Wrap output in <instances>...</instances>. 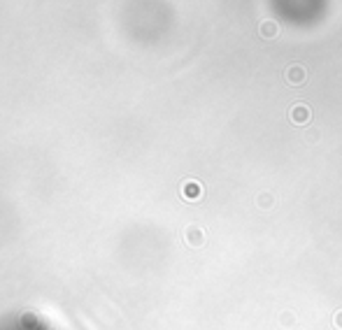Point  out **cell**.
Listing matches in <instances>:
<instances>
[{
    "instance_id": "cell-1",
    "label": "cell",
    "mask_w": 342,
    "mask_h": 330,
    "mask_svg": "<svg viewBox=\"0 0 342 330\" xmlns=\"http://www.w3.org/2000/svg\"><path fill=\"white\" fill-rule=\"evenodd\" d=\"M284 79L289 81L291 86H300V84H305V79H307V70L300 65V63H291L289 68L284 70Z\"/></svg>"
},
{
    "instance_id": "cell-2",
    "label": "cell",
    "mask_w": 342,
    "mask_h": 330,
    "mask_svg": "<svg viewBox=\"0 0 342 330\" xmlns=\"http://www.w3.org/2000/svg\"><path fill=\"white\" fill-rule=\"evenodd\" d=\"M289 119L296 126H303V124H307V121L312 119V112H310V107H307V105H303V102H296V105L289 109Z\"/></svg>"
},
{
    "instance_id": "cell-3",
    "label": "cell",
    "mask_w": 342,
    "mask_h": 330,
    "mask_svg": "<svg viewBox=\"0 0 342 330\" xmlns=\"http://www.w3.org/2000/svg\"><path fill=\"white\" fill-rule=\"evenodd\" d=\"M182 196L186 200H198L202 196V188L198 181H184V186H182Z\"/></svg>"
},
{
    "instance_id": "cell-4",
    "label": "cell",
    "mask_w": 342,
    "mask_h": 330,
    "mask_svg": "<svg viewBox=\"0 0 342 330\" xmlns=\"http://www.w3.org/2000/svg\"><path fill=\"white\" fill-rule=\"evenodd\" d=\"M258 33H261V37H275L277 33H280V28H277V24H275L272 19H265V21H261Z\"/></svg>"
},
{
    "instance_id": "cell-5",
    "label": "cell",
    "mask_w": 342,
    "mask_h": 330,
    "mask_svg": "<svg viewBox=\"0 0 342 330\" xmlns=\"http://www.w3.org/2000/svg\"><path fill=\"white\" fill-rule=\"evenodd\" d=\"M186 242H189V244H191V247H200L202 242V230L200 228H189V230H186Z\"/></svg>"
},
{
    "instance_id": "cell-6",
    "label": "cell",
    "mask_w": 342,
    "mask_h": 330,
    "mask_svg": "<svg viewBox=\"0 0 342 330\" xmlns=\"http://www.w3.org/2000/svg\"><path fill=\"white\" fill-rule=\"evenodd\" d=\"M258 207H265V209L272 207V196L270 193H261V196H258Z\"/></svg>"
},
{
    "instance_id": "cell-7",
    "label": "cell",
    "mask_w": 342,
    "mask_h": 330,
    "mask_svg": "<svg viewBox=\"0 0 342 330\" xmlns=\"http://www.w3.org/2000/svg\"><path fill=\"white\" fill-rule=\"evenodd\" d=\"M280 323H282V326H291V323H293V314H291V312H284V314L280 316Z\"/></svg>"
},
{
    "instance_id": "cell-8",
    "label": "cell",
    "mask_w": 342,
    "mask_h": 330,
    "mask_svg": "<svg viewBox=\"0 0 342 330\" xmlns=\"http://www.w3.org/2000/svg\"><path fill=\"white\" fill-rule=\"evenodd\" d=\"M333 323H335V328H342V309H340V312H338V314H335Z\"/></svg>"
}]
</instances>
